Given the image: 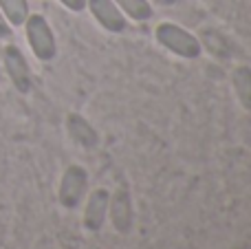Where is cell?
<instances>
[{
	"instance_id": "obj_1",
	"label": "cell",
	"mask_w": 251,
	"mask_h": 249,
	"mask_svg": "<svg viewBox=\"0 0 251 249\" xmlns=\"http://www.w3.org/2000/svg\"><path fill=\"white\" fill-rule=\"evenodd\" d=\"M154 40L170 53L185 57V60H196L203 53L201 40L176 22H159L154 26Z\"/></svg>"
},
{
	"instance_id": "obj_2",
	"label": "cell",
	"mask_w": 251,
	"mask_h": 249,
	"mask_svg": "<svg viewBox=\"0 0 251 249\" xmlns=\"http://www.w3.org/2000/svg\"><path fill=\"white\" fill-rule=\"evenodd\" d=\"M88 194V172L79 163H71L62 172L60 188H57V201L64 210H77Z\"/></svg>"
},
{
	"instance_id": "obj_3",
	"label": "cell",
	"mask_w": 251,
	"mask_h": 249,
	"mask_svg": "<svg viewBox=\"0 0 251 249\" xmlns=\"http://www.w3.org/2000/svg\"><path fill=\"white\" fill-rule=\"evenodd\" d=\"M25 31H26V42H29L33 55L40 62H51L57 53V44L47 18L40 16V13H29V18L25 20Z\"/></svg>"
},
{
	"instance_id": "obj_4",
	"label": "cell",
	"mask_w": 251,
	"mask_h": 249,
	"mask_svg": "<svg viewBox=\"0 0 251 249\" xmlns=\"http://www.w3.org/2000/svg\"><path fill=\"white\" fill-rule=\"evenodd\" d=\"M108 203H110V192L106 188L91 190L84 199V214L82 223L88 232H100L104 227L106 219H108Z\"/></svg>"
},
{
	"instance_id": "obj_5",
	"label": "cell",
	"mask_w": 251,
	"mask_h": 249,
	"mask_svg": "<svg viewBox=\"0 0 251 249\" xmlns=\"http://www.w3.org/2000/svg\"><path fill=\"white\" fill-rule=\"evenodd\" d=\"M2 64L4 71H7L11 84L18 88L20 93H29L31 91V69L26 64V57L22 55V51L16 47V44H9V47L2 49Z\"/></svg>"
},
{
	"instance_id": "obj_6",
	"label": "cell",
	"mask_w": 251,
	"mask_h": 249,
	"mask_svg": "<svg viewBox=\"0 0 251 249\" xmlns=\"http://www.w3.org/2000/svg\"><path fill=\"white\" fill-rule=\"evenodd\" d=\"M86 7L97 25H101L108 33H124L128 29V18L115 4V0H86Z\"/></svg>"
},
{
	"instance_id": "obj_7",
	"label": "cell",
	"mask_w": 251,
	"mask_h": 249,
	"mask_svg": "<svg viewBox=\"0 0 251 249\" xmlns=\"http://www.w3.org/2000/svg\"><path fill=\"white\" fill-rule=\"evenodd\" d=\"M108 214L113 219V227L117 232H130V227H132V203H130V194L126 190H117L115 194H110Z\"/></svg>"
},
{
	"instance_id": "obj_8",
	"label": "cell",
	"mask_w": 251,
	"mask_h": 249,
	"mask_svg": "<svg viewBox=\"0 0 251 249\" xmlns=\"http://www.w3.org/2000/svg\"><path fill=\"white\" fill-rule=\"evenodd\" d=\"M66 130H69L71 139L75 144L84 146V148H95L97 141H100V135L93 128V124L79 113H69V117H66Z\"/></svg>"
},
{
	"instance_id": "obj_9",
	"label": "cell",
	"mask_w": 251,
	"mask_h": 249,
	"mask_svg": "<svg viewBox=\"0 0 251 249\" xmlns=\"http://www.w3.org/2000/svg\"><path fill=\"white\" fill-rule=\"evenodd\" d=\"M231 86H234L240 106L251 113V66L240 64L231 71Z\"/></svg>"
},
{
	"instance_id": "obj_10",
	"label": "cell",
	"mask_w": 251,
	"mask_h": 249,
	"mask_svg": "<svg viewBox=\"0 0 251 249\" xmlns=\"http://www.w3.org/2000/svg\"><path fill=\"white\" fill-rule=\"evenodd\" d=\"M115 4L122 9V13L126 18H130L134 22H146L154 13L150 0H115Z\"/></svg>"
},
{
	"instance_id": "obj_11",
	"label": "cell",
	"mask_w": 251,
	"mask_h": 249,
	"mask_svg": "<svg viewBox=\"0 0 251 249\" xmlns=\"http://www.w3.org/2000/svg\"><path fill=\"white\" fill-rule=\"evenodd\" d=\"M0 11L11 26H22L29 18V2L26 0H0Z\"/></svg>"
},
{
	"instance_id": "obj_12",
	"label": "cell",
	"mask_w": 251,
	"mask_h": 249,
	"mask_svg": "<svg viewBox=\"0 0 251 249\" xmlns=\"http://www.w3.org/2000/svg\"><path fill=\"white\" fill-rule=\"evenodd\" d=\"M201 47H205L212 55H216V57H229L231 53H229V49H227V42H225V38H223L221 33H216V31H212V29H205L203 33H201Z\"/></svg>"
},
{
	"instance_id": "obj_13",
	"label": "cell",
	"mask_w": 251,
	"mask_h": 249,
	"mask_svg": "<svg viewBox=\"0 0 251 249\" xmlns=\"http://www.w3.org/2000/svg\"><path fill=\"white\" fill-rule=\"evenodd\" d=\"M62 4H64L66 9H69V11H84V9H86V0H60Z\"/></svg>"
},
{
	"instance_id": "obj_14",
	"label": "cell",
	"mask_w": 251,
	"mask_h": 249,
	"mask_svg": "<svg viewBox=\"0 0 251 249\" xmlns=\"http://www.w3.org/2000/svg\"><path fill=\"white\" fill-rule=\"evenodd\" d=\"M13 35L11 31V25L7 22V18L2 16V11H0V40H9Z\"/></svg>"
},
{
	"instance_id": "obj_15",
	"label": "cell",
	"mask_w": 251,
	"mask_h": 249,
	"mask_svg": "<svg viewBox=\"0 0 251 249\" xmlns=\"http://www.w3.org/2000/svg\"><path fill=\"white\" fill-rule=\"evenodd\" d=\"M154 4H161V7H172V4H176V0H152Z\"/></svg>"
}]
</instances>
